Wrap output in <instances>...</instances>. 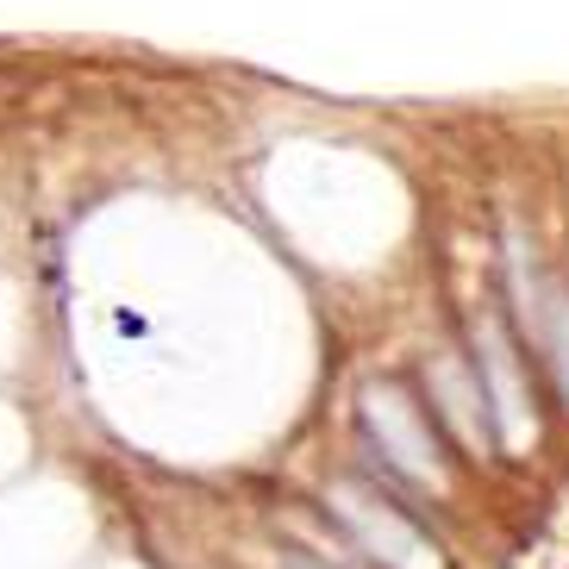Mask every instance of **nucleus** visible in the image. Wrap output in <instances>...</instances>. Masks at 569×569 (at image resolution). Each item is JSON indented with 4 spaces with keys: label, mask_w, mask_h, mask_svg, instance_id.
Returning a JSON list of instances; mask_svg holds the SVG:
<instances>
[{
    "label": "nucleus",
    "mask_w": 569,
    "mask_h": 569,
    "mask_svg": "<svg viewBox=\"0 0 569 569\" xmlns=\"http://www.w3.org/2000/svg\"><path fill=\"white\" fill-rule=\"evenodd\" d=\"M363 419H369V432L382 438V451L395 457L407 476L438 482V451H432V438H419L413 407L401 401V388H369V395H363Z\"/></svg>",
    "instance_id": "nucleus-1"
},
{
    "label": "nucleus",
    "mask_w": 569,
    "mask_h": 569,
    "mask_svg": "<svg viewBox=\"0 0 569 569\" xmlns=\"http://www.w3.org/2000/svg\"><path fill=\"white\" fill-rule=\"evenodd\" d=\"M332 501H338V513L351 519V526H357V532H363L382 557H395L401 569H432V563H426V545H419V532H413V526H401L388 507L376 513V501H363L357 488H338Z\"/></svg>",
    "instance_id": "nucleus-2"
}]
</instances>
